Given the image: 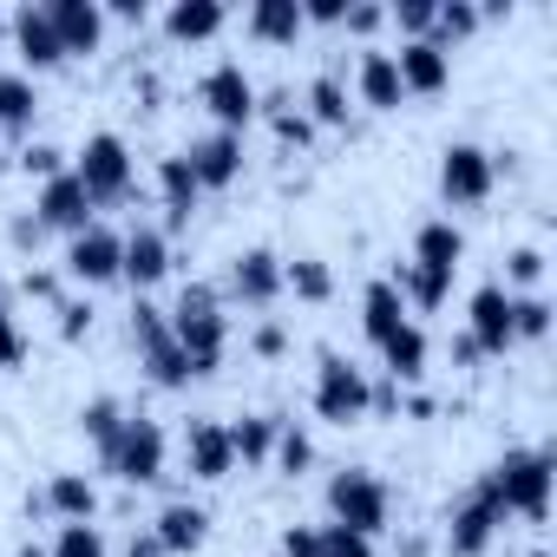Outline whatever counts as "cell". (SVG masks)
<instances>
[{"label":"cell","instance_id":"11","mask_svg":"<svg viewBox=\"0 0 557 557\" xmlns=\"http://www.w3.org/2000/svg\"><path fill=\"white\" fill-rule=\"evenodd\" d=\"M492 190H498V177H492V151L472 145V138H453V145L440 151V197H446L453 210H479Z\"/></svg>","mask_w":557,"mask_h":557},{"label":"cell","instance_id":"25","mask_svg":"<svg viewBox=\"0 0 557 557\" xmlns=\"http://www.w3.org/2000/svg\"><path fill=\"white\" fill-rule=\"evenodd\" d=\"M355 92H361V106L368 112H400V73H394V53H381V47H361V60H355Z\"/></svg>","mask_w":557,"mask_h":557},{"label":"cell","instance_id":"31","mask_svg":"<svg viewBox=\"0 0 557 557\" xmlns=\"http://www.w3.org/2000/svg\"><path fill=\"white\" fill-rule=\"evenodd\" d=\"M381 361H387V381H394V387H413V381L426 374V329L407 322V329L381 348Z\"/></svg>","mask_w":557,"mask_h":557},{"label":"cell","instance_id":"48","mask_svg":"<svg viewBox=\"0 0 557 557\" xmlns=\"http://www.w3.org/2000/svg\"><path fill=\"white\" fill-rule=\"evenodd\" d=\"M249 355H262V361H283V355H289V329H283V322H262V329L249 335Z\"/></svg>","mask_w":557,"mask_h":557},{"label":"cell","instance_id":"18","mask_svg":"<svg viewBox=\"0 0 557 557\" xmlns=\"http://www.w3.org/2000/svg\"><path fill=\"white\" fill-rule=\"evenodd\" d=\"M394 73H400V92L407 99H440L453 86V53H440L433 40H400Z\"/></svg>","mask_w":557,"mask_h":557},{"label":"cell","instance_id":"2","mask_svg":"<svg viewBox=\"0 0 557 557\" xmlns=\"http://www.w3.org/2000/svg\"><path fill=\"white\" fill-rule=\"evenodd\" d=\"M550 472H557V459H550V446H511L505 459H492L479 479L492 485V498L505 505V518H544L550 511Z\"/></svg>","mask_w":557,"mask_h":557},{"label":"cell","instance_id":"3","mask_svg":"<svg viewBox=\"0 0 557 557\" xmlns=\"http://www.w3.org/2000/svg\"><path fill=\"white\" fill-rule=\"evenodd\" d=\"M73 177L86 184L92 210H119V203H132V184H138V171H132V145H125L119 132H92V138L73 151Z\"/></svg>","mask_w":557,"mask_h":557},{"label":"cell","instance_id":"54","mask_svg":"<svg viewBox=\"0 0 557 557\" xmlns=\"http://www.w3.org/2000/svg\"><path fill=\"white\" fill-rule=\"evenodd\" d=\"M125 557H164V544L151 537V524H145V531H132V544H125Z\"/></svg>","mask_w":557,"mask_h":557},{"label":"cell","instance_id":"28","mask_svg":"<svg viewBox=\"0 0 557 557\" xmlns=\"http://www.w3.org/2000/svg\"><path fill=\"white\" fill-rule=\"evenodd\" d=\"M223 21H230L223 0H171V8H164V40L197 47V40H216Z\"/></svg>","mask_w":557,"mask_h":557},{"label":"cell","instance_id":"42","mask_svg":"<svg viewBox=\"0 0 557 557\" xmlns=\"http://www.w3.org/2000/svg\"><path fill=\"white\" fill-rule=\"evenodd\" d=\"M315 537H322V557H374V537H361L348 524H315Z\"/></svg>","mask_w":557,"mask_h":557},{"label":"cell","instance_id":"5","mask_svg":"<svg viewBox=\"0 0 557 557\" xmlns=\"http://www.w3.org/2000/svg\"><path fill=\"white\" fill-rule=\"evenodd\" d=\"M125 335H132V348H138V368L151 374V387H164V394H177V387H190V361H184V348H177V335H171V322H164V309L158 302H132V322H125Z\"/></svg>","mask_w":557,"mask_h":557},{"label":"cell","instance_id":"53","mask_svg":"<svg viewBox=\"0 0 557 557\" xmlns=\"http://www.w3.org/2000/svg\"><path fill=\"white\" fill-rule=\"evenodd\" d=\"M99 8H106V21H132V27H145V0H99Z\"/></svg>","mask_w":557,"mask_h":557},{"label":"cell","instance_id":"50","mask_svg":"<svg viewBox=\"0 0 557 557\" xmlns=\"http://www.w3.org/2000/svg\"><path fill=\"white\" fill-rule=\"evenodd\" d=\"M21 289H27L34 302H53V309L66 302V296H60V275H53V269H27V275H21Z\"/></svg>","mask_w":557,"mask_h":557},{"label":"cell","instance_id":"40","mask_svg":"<svg viewBox=\"0 0 557 557\" xmlns=\"http://www.w3.org/2000/svg\"><path fill=\"white\" fill-rule=\"evenodd\" d=\"M550 302L544 296H511V342H544L550 335Z\"/></svg>","mask_w":557,"mask_h":557},{"label":"cell","instance_id":"29","mask_svg":"<svg viewBox=\"0 0 557 557\" xmlns=\"http://www.w3.org/2000/svg\"><path fill=\"white\" fill-rule=\"evenodd\" d=\"M34 119H40V86L21 66H8L0 73V138H27Z\"/></svg>","mask_w":557,"mask_h":557},{"label":"cell","instance_id":"57","mask_svg":"<svg viewBox=\"0 0 557 557\" xmlns=\"http://www.w3.org/2000/svg\"><path fill=\"white\" fill-rule=\"evenodd\" d=\"M0 40H8V14H0Z\"/></svg>","mask_w":557,"mask_h":557},{"label":"cell","instance_id":"4","mask_svg":"<svg viewBox=\"0 0 557 557\" xmlns=\"http://www.w3.org/2000/svg\"><path fill=\"white\" fill-rule=\"evenodd\" d=\"M387 518H394V492H387V479L374 466H342L329 479V524H348L361 537H381Z\"/></svg>","mask_w":557,"mask_h":557},{"label":"cell","instance_id":"22","mask_svg":"<svg viewBox=\"0 0 557 557\" xmlns=\"http://www.w3.org/2000/svg\"><path fill=\"white\" fill-rule=\"evenodd\" d=\"M158 197H164V236H171V230H190V216H197V203H203V184H197V171L184 164V151L158 158Z\"/></svg>","mask_w":557,"mask_h":557},{"label":"cell","instance_id":"39","mask_svg":"<svg viewBox=\"0 0 557 557\" xmlns=\"http://www.w3.org/2000/svg\"><path fill=\"white\" fill-rule=\"evenodd\" d=\"M544 269H550V256H544L537 243H518V249L505 256V289H511V296H537Z\"/></svg>","mask_w":557,"mask_h":557},{"label":"cell","instance_id":"6","mask_svg":"<svg viewBox=\"0 0 557 557\" xmlns=\"http://www.w3.org/2000/svg\"><path fill=\"white\" fill-rule=\"evenodd\" d=\"M99 466L112 479H125V485H158L164 466H171V440H164V426L151 413H125V426H119L112 453H99Z\"/></svg>","mask_w":557,"mask_h":557},{"label":"cell","instance_id":"47","mask_svg":"<svg viewBox=\"0 0 557 557\" xmlns=\"http://www.w3.org/2000/svg\"><path fill=\"white\" fill-rule=\"evenodd\" d=\"M342 27L368 40V34H381V27H387V8H374V0H348V14H342Z\"/></svg>","mask_w":557,"mask_h":557},{"label":"cell","instance_id":"34","mask_svg":"<svg viewBox=\"0 0 557 557\" xmlns=\"http://www.w3.org/2000/svg\"><path fill=\"white\" fill-rule=\"evenodd\" d=\"M283 296H296V302H329V296H335V269H329L322 256L283 262Z\"/></svg>","mask_w":557,"mask_h":557},{"label":"cell","instance_id":"14","mask_svg":"<svg viewBox=\"0 0 557 557\" xmlns=\"http://www.w3.org/2000/svg\"><path fill=\"white\" fill-rule=\"evenodd\" d=\"M171 275V236L158 230V223H132L125 230V262H119V283H132L138 296L145 289H158Z\"/></svg>","mask_w":557,"mask_h":557},{"label":"cell","instance_id":"44","mask_svg":"<svg viewBox=\"0 0 557 557\" xmlns=\"http://www.w3.org/2000/svg\"><path fill=\"white\" fill-rule=\"evenodd\" d=\"M21 171L47 184V177H60V171H73V158H66L60 145H27V151H21Z\"/></svg>","mask_w":557,"mask_h":557},{"label":"cell","instance_id":"21","mask_svg":"<svg viewBox=\"0 0 557 557\" xmlns=\"http://www.w3.org/2000/svg\"><path fill=\"white\" fill-rule=\"evenodd\" d=\"M27 511H53L60 524H92L99 518V485L86 472H53L40 498H27Z\"/></svg>","mask_w":557,"mask_h":557},{"label":"cell","instance_id":"36","mask_svg":"<svg viewBox=\"0 0 557 557\" xmlns=\"http://www.w3.org/2000/svg\"><path fill=\"white\" fill-rule=\"evenodd\" d=\"M269 466H275V472H289V479H302V472L315 466V440H309V426H302V420H283V433H275V453H269Z\"/></svg>","mask_w":557,"mask_h":557},{"label":"cell","instance_id":"46","mask_svg":"<svg viewBox=\"0 0 557 557\" xmlns=\"http://www.w3.org/2000/svg\"><path fill=\"white\" fill-rule=\"evenodd\" d=\"M53 315H60V342H86V335H92V302L66 296V302H60Z\"/></svg>","mask_w":557,"mask_h":557},{"label":"cell","instance_id":"30","mask_svg":"<svg viewBox=\"0 0 557 557\" xmlns=\"http://www.w3.org/2000/svg\"><path fill=\"white\" fill-rule=\"evenodd\" d=\"M387 283L400 289L407 315H413V309H420V315H433V309H446V296H453V275H440V269H420V262H400V275H387Z\"/></svg>","mask_w":557,"mask_h":557},{"label":"cell","instance_id":"45","mask_svg":"<svg viewBox=\"0 0 557 557\" xmlns=\"http://www.w3.org/2000/svg\"><path fill=\"white\" fill-rule=\"evenodd\" d=\"M21 361H27V335L8 309V289H0V368H21Z\"/></svg>","mask_w":557,"mask_h":557},{"label":"cell","instance_id":"52","mask_svg":"<svg viewBox=\"0 0 557 557\" xmlns=\"http://www.w3.org/2000/svg\"><path fill=\"white\" fill-rule=\"evenodd\" d=\"M8 243H14V249H40V243H47V230H40V216H34V210H21V216L8 223Z\"/></svg>","mask_w":557,"mask_h":557},{"label":"cell","instance_id":"55","mask_svg":"<svg viewBox=\"0 0 557 557\" xmlns=\"http://www.w3.org/2000/svg\"><path fill=\"white\" fill-rule=\"evenodd\" d=\"M453 361H459V368H472V361H485V355L472 348V335H453Z\"/></svg>","mask_w":557,"mask_h":557},{"label":"cell","instance_id":"12","mask_svg":"<svg viewBox=\"0 0 557 557\" xmlns=\"http://www.w3.org/2000/svg\"><path fill=\"white\" fill-rule=\"evenodd\" d=\"M34 216H40V230L53 236H79V230H92L99 223V210H92V197H86V184L73 177V171H60V177H47L40 184V197H34Z\"/></svg>","mask_w":557,"mask_h":557},{"label":"cell","instance_id":"20","mask_svg":"<svg viewBox=\"0 0 557 557\" xmlns=\"http://www.w3.org/2000/svg\"><path fill=\"white\" fill-rule=\"evenodd\" d=\"M184 466H190V479H203V485H223V479L236 472L230 426H223V420H190V426H184Z\"/></svg>","mask_w":557,"mask_h":557},{"label":"cell","instance_id":"8","mask_svg":"<svg viewBox=\"0 0 557 557\" xmlns=\"http://www.w3.org/2000/svg\"><path fill=\"white\" fill-rule=\"evenodd\" d=\"M197 106L216 119V132H243V125L256 119L262 92H256V79L243 73V60H216V66L197 79Z\"/></svg>","mask_w":557,"mask_h":557},{"label":"cell","instance_id":"13","mask_svg":"<svg viewBox=\"0 0 557 557\" xmlns=\"http://www.w3.org/2000/svg\"><path fill=\"white\" fill-rule=\"evenodd\" d=\"M230 296L243 302V309H269L275 296H283V256L275 249H236L230 256Z\"/></svg>","mask_w":557,"mask_h":557},{"label":"cell","instance_id":"35","mask_svg":"<svg viewBox=\"0 0 557 557\" xmlns=\"http://www.w3.org/2000/svg\"><path fill=\"white\" fill-rule=\"evenodd\" d=\"M479 21H485V14L472 8V0H440V8H433V34H426V40H433L440 53H453L459 40H472V34H479Z\"/></svg>","mask_w":557,"mask_h":557},{"label":"cell","instance_id":"16","mask_svg":"<svg viewBox=\"0 0 557 557\" xmlns=\"http://www.w3.org/2000/svg\"><path fill=\"white\" fill-rule=\"evenodd\" d=\"M466 335L479 355H505L511 348V289L505 283H479L466 302Z\"/></svg>","mask_w":557,"mask_h":557},{"label":"cell","instance_id":"26","mask_svg":"<svg viewBox=\"0 0 557 557\" xmlns=\"http://www.w3.org/2000/svg\"><path fill=\"white\" fill-rule=\"evenodd\" d=\"M413 262H420V269H440V275H459V262H466V230H459L453 216H426V223L413 230Z\"/></svg>","mask_w":557,"mask_h":557},{"label":"cell","instance_id":"17","mask_svg":"<svg viewBox=\"0 0 557 557\" xmlns=\"http://www.w3.org/2000/svg\"><path fill=\"white\" fill-rule=\"evenodd\" d=\"M47 8V21H53V40H60V53L73 60V53H99L106 47V8L99 0H40Z\"/></svg>","mask_w":557,"mask_h":557},{"label":"cell","instance_id":"37","mask_svg":"<svg viewBox=\"0 0 557 557\" xmlns=\"http://www.w3.org/2000/svg\"><path fill=\"white\" fill-rule=\"evenodd\" d=\"M119 426H125V400H112V394H99V400H86V407H79V433L92 440V453H112V440H119Z\"/></svg>","mask_w":557,"mask_h":557},{"label":"cell","instance_id":"33","mask_svg":"<svg viewBox=\"0 0 557 557\" xmlns=\"http://www.w3.org/2000/svg\"><path fill=\"white\" fill-rule=\"evenodd\" d=\"M302 119H309L315 132H322V125H348V86H342V73H315V79H309Z\"/></svg>","mask_w":557,"mask_h":557},{"label":"cell","instance_id":"7","mask_svg":"<svg viewBox=\"0 0 557 557\" xmlns=\"http://www.w3.org/2000/svg\"><path fill=\"white\" fill-rule=\"evenodd\" d=\"M368 394H374V381H368V368H355L348 355H335V348H322L315 355V420H329V426H355V420H368Z\"/></svg>","mask_w":557,"mask_h":557},{"label":"cell","instance_id":"32","mask_svg":"<svg viewBox=\"0 0 557 557\" xmlns=\"http://www.w3.org/2000/svg\"><path fill=\"white\" fill-rule=\"evenodd\" d=\"M275 433H283V413H243V426H230L236 466H269V453H275Z\"/></svg>","mask_w":557,"mask_h":557},{"label":"cell","instance_id":"49","mask_svg":"<svg viewBox=\"0 0 557 557\" xmlns=\"http://www.w3.org/2000/svg\"><path fill=\"white\" fill-rule=\"evenodd\" d=\"M275 557H322L315 524H289V531H283V550H275Z\"/></svg>","mask_w":557,"mask_h":557},{"label":"cell","instance_id":"41","mask_svg":"<svg viewBox=\"0 0 557 557\" xmlns=\"http://www.w3.org/2000/svg\"><path fill=\"white\" fill-rule=\"evenodd\" d=\"M47 557H112L99 524H60V537L47 544Z\"/></svg>","mask_w":557,"mask_h":557},{"label":"cell","instance_id":"56","mask_svg":"<svg viewBox=\"0 0 557 557\" xmlns=\"http://www.w3.org/2000/svg\"><path fill=\"white\" fill-rule=\"evenodd\" d=\"M21 557H47V544H21Z\"/></svg>","mask_w":557,"mask_h":557},{"label":"cell","instance_id":"19","mask_svg":"<svg viewBox=\"0 0 557 557\" xmlns=\"http://www.w3.org/2000/svg\"><path fill=\"white\" fill-rule=\"evenodd\" d=\"M184 164L197 171L203 190H230L243 177V132H203V138H190Z\"/></svg>","mask_w":557,"mask_h":557},{"label":"cell","instance_id":"27","mask_svg":"<svg viewBox=\"0 0 557 557\" xmlns=\"http://www.w3.org/2000/svg\"><path fill=\"white\" fill-rule=\"evenodd\" d=\"M243 34L262 47H296L302 40V0H249Z\"/></svg>","mask_w":557,"mask_h":557},{"label":"cell","instance_id":"23","mask_svg":"<svg viewBox=\"0 0 557 557\" xmlns=\"http://www.w3.org/2000/svg\"><path fill=\"white\" fill-rule=\"evenodd\" d=\"M413 315H407V302H400V289L387 283V275H374V283L361 289V335H368V348L381 355L400 329H407Z\"/></svg>","mask_w":557,"mask_h":557},{"label":"cell","instance_id":"51","mask_svg":"<svg viewBox=\"0 0 557 557\" xmlns=\"http://www.w3.org/2000/svg\"><path fill=\"white\" fill-rule=\"evenodd\" d=\"M348 0H302V27H342Z\"/></svg>","mask_w":557,"mask_h":557},{"label":"cell","instance_id":"9","mask_svg":"<svg viewBox=\"0 0 557 557\" xmlns=\"http://www.w3.org/2000/svg\"><path fill=\"white\" fill-rule=\"evenodd\" d=\"M498 531H505V505L492 498L485 479H479L459 505H446V557H485Z\"/></svg>","mask_w":557,"mask_h":557},{"label":"cell","instance_id":"38","mask_svg":"<svg viewBox=\"0 0 557 557\" xmlns=\"http://www.w3.org/2000/svg\"><path fill=\"white\" fill-rule=\"evenodd\" d=\"M256 119H269L283 145H309V138H315V125L302 119V106H289V92H269V99L256 106Z\"/></svg>","mask_w":557,"mask_h":557},{"label":"cell","instance_id":"10","mask_svg":"<svg viewBox=\"0 0 557 557\" xmlns=\"http://www.w3.org/2000/svg\"><path fill=\"white\" fill-rule=\"evenodd\" d=\"M119 262H125V230H112V223H92V230L66 236V256H60L66 283H79V289L119 283Z\"/></svg>","mask_w":557,"mask_h":557},{"label":"cell","instance_id":"1","mask_svg":"<svg viewBox=\"0 0 557 557\" xmlns=\"http://www.w3.org/2000/svg\"><path fill=\"white\" fill-rule=\"evenodd\" d=\"M164 322H171V335H177V348H184V361H190V381H210V374L223 368V355H230L223 296H216L210 283H184L177 302L164 309Z\"/></svg>","mask_w":557,"mask_h":557},{"label":"cell","instance_id":"24","mask_svg":"<svg viewBox=\"0 0 557 557\" xmlns=\"http://www.w3.org/2000/svg\"><path fill=\"white\" fill-rule=\"evenodd\" d=\"M151 537L164 544V557H190V550H203V537H210V511L190 505V498H171V505L158 511Z\"/></svg>","mask_w":557,"mask_h":557},{"label":"cell","instance_id":"43","mask_svg":"<svg viewBox=\"0 0 557 557\" xmlns=\"http://www.w3.org/2000/svg\"><path fill=\"white\" fill-rule=\"evenodd\" d=\"M433 8H440V0H400V8H387V21H394L407 40H426V34H433Z\"/></svg>","mask_w":557,"mask_h":557},{"label":"cell","instance_id":"15","mask_svg":"<svg viewBox=\"0 0 557 557\" xmlns=\"http://www.w3.org/2000/svg\"><path fill=\"white\" fill-rule=\"evenodd\" d=\"M8 40H14V53H21V73L34 79V73H53V66H66V53H60V40H53V21H47V8H14L8 14Z\"/></svg>","mask_w":557,"mask_h":557}]
</instances>
